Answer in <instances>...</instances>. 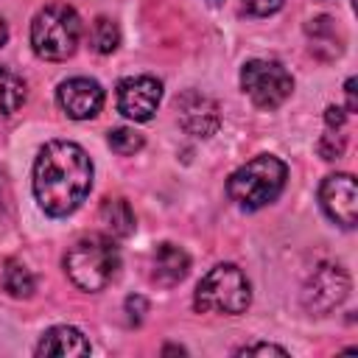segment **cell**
<instances>
[{
    "label": "cell",
    "mask_w": 358,
    "mask_h": 358,
    "mask_svg": "<svg viewBox=\"0 0 358 358\" xmlns=\"http://www.w3.org/2000/svg\"><path fill=\"white\" fill-rule=\"evenodd\" d=\"M90 187L92 159L78 143L50 140L39 148L34 162V196L48 215H70L90 196Z\"/></svg>",
    "instance_id": "cell-1"
},
{
    "label": "cell",
    "mask_w": 358,
    "mask_h": 358,
    "mask_svg": "<svg viewBox=\"0 0 358 358\" xmlns=\"http://www.w3.org/2000/svg\"><path fill=\"white\" fill-rule=\"evenodd\" d=\"M288 179V168L274 154H257L227 179V193L241 210H260L271 204Z\"/></svg>",
    "instance_id": "cell-2"
},
{
    "label": "cell",
    "mask_w": 358,
    "mask_h": 358,
    "mask_svg": "<svg viewBox=\"0 0 358 358\" xmlns=\"http://www.w3.org/2000/svg\"><path fill=\"white\" fill-rule=\"evenodd\" d=\"M120 266L117 246L109 235H84L64 255V271L81 291L106 288Z\"/></svg>",
    "instance_id": "cell-3"
},
{
    "label": "cell",
    "mask_w": 358,
    "mask_h": 358,
    "mask_svg": "<svg viewBox=\"0 0 358 358\" xmlns=\"http://www.w3.org/2000/svg\"><path fill=\"white\" fill-rule=\"evenodd\" d=\"M81 39V20L64 3L45 6L31 22V48L45 62H64L76 53Z\"/></svg>",
    "instance_id": "cell-4"
},
{
    "label": "cell",
    "mask_w": 358,
    "mask_h": 358,
    "mask_svg": "<svg viewBox=\"0 0 358 358\" xmlns=\"http://www.w3.org/2000/svg\"><path fill=\"white\" fill-rule=\"evenodd\" d=\"M252 302V288L246 274L235 263H218L213 266L196 285L193 294V308L199 313H224V316H238L249 308Z\"/></svg>",
    "instance_id": "cell-5"
},
{
    "label": "cell",
    "mask_w": 358,
    "mask_h": 358,
    "mask_svg": "<svg viewBox=\"0 0 358 358\" xmlns=\"http://www.w3.org/2000/svg\"><path fill=\"white\" fill-rule=\"evenodd\" d=\"M241 90L252 98L255 106L277 109L294 92V78H291V73L280 62L252 59L241 70Z\"/></svg>",
    "instance_id": "cell-6"
},
{
    "label": "cell",
    "mask_w": 358,
    "mask_h": 358,
    "mask_svg": "<svg viewBox=\"0 0 358 358\" xmlns=\"http://www.w3.org/2000/svg\"><path fill=\"white\" fill-rule=\"evenodd\" d=\"M347 294H350L347 271L336 263H322L319 268H313V274L302 288V305L310 313H330L347 299Z\"/></svg>",
    "instance_id": "cell-7"
},
{
    "label": "cell",
    "mask_w": 358,
    "mask_h": 358,
    "mask_svg": "<svg viewBox=\"0 0 358 358\" xmlns=\"http://www.w3.org/2000/svg\"><path fill=\"white\" fill-rule=\"evenodd\" d=\"M319 204L330 221L352 229L358 221V187L352 173H330L319 185Z\"/></svg>",
    "instance_id": "cell-8"
},
{
    "label": "cell",
    "mask_w": 358,
    "mask_h": 358,
    "mask_svg": "<svg viewBox=\"0 0 358 358\" xmlns=\"http://www.w3.org/2000/svg\"><path fill=\"white\" fill-rule=\"evenodd\" d=\"M162 101V84L154 76H129L117 84V112L134 123L151 120Z\"/></svg>",
    "instance_id": "cell-9"
},
{
    "label": "cell",
    "mask_w": 358,
    "mask_h": 358,
    "mask_svg": "<svg viewBox=\"0 0 358 358\" xmlns=\"http://www.w3.org/2000/svg\"><path fill=\"white\" fill-rule=\"evenodd\" d=\"M176 117H179V126L193 137H210L221 126L218 103L199 90H185L176 98Z\"/></svg>",
    "instance_id": "cell-10"
},
{
    "label": "cell",
    "mask_w": 358,
    "mask_h": 358,
    "mask_svg": "<svg viewBox=\"0 0 358 358\" xmlns=\"http://www.w3.org/2000/svg\"><path fill=\"white\" fill-rule=\"evenodd\" d=\"M56 101L67 112V117H73V120H90L103 106V87L95 78L76 76V78H67V81L59 84Z\"/></svg>",
    "instance_id": "cell-11"
},
{
    "label": "cell",
    "mask_w": 358,
    "mask_h": 358,
    "mask_svg": "<svg viewBox=\"0 0 358 358\" xmlns=\"http://www.w3.org/2000/svg\"><path fill=\"white\" fill-rule=\"evenodd\" d=\"M148 280L159 288H173L179 285L187 271H190V257L182 246L176 243H159L151 255V266H148Z\"/></svg>",
    "instance_id": "cell-12"
},
{
    "label": "cell",
    "mask_w": 358,
    "mask_h": 358,
    "mask_svg": "<svg viewBox=\"0 0 358 358\" xmlns=\"http://www.w3.org/2000/svg\"><path fill=\"white\" fill-rule=\"evenodd\" d=\"M90 341L84 338L81 330L70 324H56L42 333L36 344V355H53V358H67V355H90Z\"/></svg>",
    "instance_id": "cell-13"
},
{
    "label": "cell",
    "mask_w": 358,
    "mask_h": 358,
    "mask_svg": "<svg viewBox=\"0 0 358 358\" xmlns=\"http://www.w3.org/2000/svg\"><path fill=\"white\" fill-rule=\"evenodd\" d=\"M98 218L109 232V238H129L134 232V213L126 199H106L101 204Z\"/></svg>",
    "instance_id": "cell-14"
},
{
    "label": "cell",
    "mask_w": 358,
    "mask_h": 358,
    "mask_svg": "<svg viewBox=\"0 0 358 358\" xmlns=\"http://www.w3.org/2000/svg\"><path fill=\"white\" fill-rule=\"evenodd\" d=\"M25 95H28L25 81L8 67H0V117L14 115L25 103Z\"/></svg>",
    "instance_id": "cell-15"
},
{
    "label": "cell",
    "mask_w": 358,
    "mask_h": 358,
    "mask_svg": "<svg viewBox=\"0 0 358 358\" xmlns=\"http://www.w3.org/2000/svg\"><path fill=\"white\" fill-rule=\"evenodd\" d=\"M3 288H6L11 296H17V299H28V296L36 291V280H34V274H31L22 263L8 260L6 268H3Z\"/></svg>",
    "instance_id": "cell-16"
},
{
    "label": "cell",
    "mask_w": 358,
    "mask_h": 358,
    "mask_svg": "<svg viewBox=\"0 0 358 358\" xmlns=\"http://www.w3.org/2000/svg\"><path fill=\"white\" fill-rule=\"evenodd\" d=\"M117 42H120V31H117L115 20L98 17V20L92 22V31H90V45H92V50L106 56V53H112V50L117 48Z\"/></svg>",
    "instance_id": "cell-17"
},
{
    "label": "cell",
    "mask_w": 358,
    "mask_h": 358,
    "mask_svg": "<svg viewBox=\"0 0 358 358\" xmlns=\"http://www.w3.org/2000/svg\"><path fill=\"white\" fill-rule=\"evenodd\" d=\"M106 140H109V148H112L115 154H120V157H129V154L140 151L143 143H145L143 134L134 131V129H129V126H117V129H112Z\"/></svg>",
    "instance_id": "cell-18"
},
{
    "label": "cell",
    "mask_w": 358,
    "mask_h": 358,
    "mask_svg": "<svg viewBox=\"0 0 358 358\" xmlns=\"http://www.w3.org/2000/svg\"><path fill=\"white\" fill-rule=\"evenodd\" d=\"M344 151V134L338 129H327V134L319 140V154L322 159H338Z\"/></svg>",
    "instance_id": "cell-19"
},
{
    "label": "cell",
    "mask_w": 358,
    "mask_h": 358,
    "mask_svg": "<svg viewBox=\"0 0 358 358\" xmlns=\"http://www.w3.org/2000/svg\"><path fill=\"white\" fill-rule=\"evenodd\" d=\"M241 3H243V11L252 17H268L285 6V0H241Z\"/></svg>",
    "instance_id": "cell-20"
},
{
    "label": "cell",
    "mask_w": 358,
    "mask_h": 358,
    "mask_svg": "<svg viewBox=\"0 0 358 358\" xmlns=\"http://www.w3.org/2000/svg\"><path fill=\"white\" fill-rule=\"evenodd\" d=\"M145 310H148V302H145L140 294L126 296V313H129V324H140V322H143V316H145Z\"/></svg>",
    "instance_id": "cell-21"
},
{
    "label": "cell",
    "mask_w": 358,
    "mask_h": 358,
    "mask_svg": "<svg viewBox=\"0 0 358 358\" xmlns=\"http://www.w3.org/2000/svg\"><path fill=\"white\" fill-rule=\"evenodd\" d=\"M235 355H288V350L277 344H243L235 350Z\"/></svg>",
    "instance_id": "cell-22"
},
{
    "label": "cell",
    "mask_w": 358,
    "mask_h": 358,
    "mask_svg": "<svg viewBox=\"0 0 358 358\" xmlns=\"http://www.w3.org/2000/svg\"><path fill=\"white\" fill-rule=\"evenodd\" d=\"M344 117H347V112L338 109V106H327V109H324V123H327V129H341V126H344Z\"/></svg>",
    "instance_id": "cell-23"
},
{
    "label": "cell",
    "mask_w": 358,
    "mask_h": 358,
    "mask_svg": "<svg viewBox=\"0 0 358 358\" xmlns=\"http://www.w3.org/2000/svg\"><path fill=\"white\" fill-rule=\"evenodd\" d=\"M344 90H347V109L350 112H355V78H347V84H344Z\"/></svg>",
    "instance_id": "cell-24"
},
{
    "label": "cell",
    "mask_w": 358,
    "mask_h": 358,
    "mask_svg": "<svg viewBox=\"0 0 358 358\" xmlns=\"http://www.w3.org/2000/svg\"><path fill=\"white\" fill-rule=\"evenodd\" d=\"M6 39H8V28H6V20L0 17V48L6 45Z\"/></svg>",
    "instance_id": "cell-25"
},
{
    "label": "cell",
    "mask_w": 358,
    "mask_h": 358,
    "mask_svg": "<svg viewBox=\"0 0 358 358\" xmlns=\"http://www.w3.org/2000/svg\"><path fill=\"white\" fill-rule=\"evenodd\" d=\"M213 3H218V0H213Z\"/></svg>",
    "instance_id": "cell-26"
}]
</instances>
